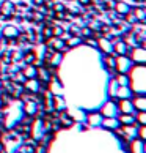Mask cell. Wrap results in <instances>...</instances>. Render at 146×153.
Here are the masks:
<instances>
[{
  "label": "cell",
  "instance_id": "obj_21",
  "mask_svg": "<svg viewBox=\"0 0 146 153\" xmlns=\"http://www.w3.org/2000/svg\"><path fill=\"white\" fill-rule=\"evenodd\" d=\"M134 117H135V123H138L140 126H146V114H145V111H138Z\"/></svg>",
  "mask_w": 146,
  "mask_h": 153
},
{
  "label": "cell",
  "instance_id": "obj_1",
  "mask_svg": "<svg viewBox=\"0 0 146 153\" xmlns=\"http://www.w3.org/2000/svg\"><path fill=\"white\" fill-rule=\"evenodd\" d=\"M132 66L134 63L127 55H116L115 57V71L118 74H127L132 70Z\"/></svg>",
  "mask_w": 146,
  "mask_h": 153
},
{
  "label": "cell",
  "instance_id": "obj_18",
  "mask_svg": "<svg viewBox=\"0 0 146 153\" xmlns=\"http://www.w3.org/2000/svg\"><path fill=\"white\" fill-rule=\"evenodd\" d=\"M102 125H104L105 128L112 129V131H115V129H118V128L121 126L116 117H107V118H105V120H102Z\"/></svg>",
  "mask_w": 146,
  "mask_h": 153
},
{
  "label": "cell",
  "instance_id": "obj_5",
  "mask_svg": "<svg viewBox=\"0 0 146 153\" xmlns=\"http://www.w3.org/2000/svg\"><path fill=\"white\" fill-rule=\"evenodd\" d=\"M118 114V106H116V100L113 101H109V103H105L102 111H101V115L102 117H116Z\"/></svg>",
  "mask_w": 146,
  "mask_h": 153
},
{
  "label": "cell",
  "instance_id": "obj_17",
  "mask_svg": "<svg viewBox=\"0 0 146 153\" xmlns=\"http://www.w3.org/2000/svg\"><path fill=\"white\" fill-rule=\"evenodd\" d=\"M65 43H66V48H68V49H72V48L80 46V44L83 43V38L80 35H71L68 38V41H65Z\"/></svg>",
  "mask_w": 146,
  "mask_h": 153
},
{
  "label": "cell",
  "instance_id": "obj_26",
  "mask_svg": "<svg viewBox=\"0 0 146 153\" xmlns=\"http://www.w3.org/2000/svg\"><path fill=\"white\" fill-rule=\"evenodd\" d=\"M44 14L43 13H33V22H43Z\"/></svg>",
  "mask_w": 146,
  "mask_h": 153
},
{
  "label": "cell",
  "instance_id": "obj_25",
  "mask_svg": "<svg viewBox=\"0 0 146 153\" xmlns=\"http://www.w3.org/2000/svg\"><path fill=\"white\" fill-rule=\"evenodd\" d=\"M41 33H43V36L46 38V41L54 36V35H52V27H47V25H46V27H44V29L41 30Z\"/></svg>",
  "mask_w": 146,
  "mask_h": 153
},
{
  "label": "cell",
  "instance_id": "obj_12",
  "mask_svg": "<svg viewBox=\"0 0 146 153\" xmlns=\"http://www.w3.org/2000/svg\"><path fill=\"white\" fill-rule=\"evenodd\" d=\"M132 106H134V109H135L137 112H138V111H146V98H145V95L134 96Z\"/></svg>",
  "mask_w": 146,
  "mask_h": 153
},
{
  "label": "cell",
  "instance_id": "obj_27",
  "mask_svg": "<svg viewBox=\"0 0 146 153\" xmlns=\"http://www.w3.org/2000/svg\"><path fill=\"white\" fill-rule=\"evenodd\" d=\"M77 2L80 7H90V5H93V0H77Z\"/></svg>",
  "mask_w": 146,
  "mask_h": 153
},
{
  "label": "cell",
  "instance_id": "obj_10",
  "mask_svg": "<svg viewBox=\"0 0 146 153\" xmlns=\"http://www.w3.org/2000/svg\"><path fill=\"white\" fill-rule=\"evenodd\" d=\"M52 104H54V111H57V112H65L66 111V101L61 95H54L52 96Z\"/></svg>",
  "mask_w": 146,
  "mask_h": 153
},
{
  "label": "cell",
  "instance_id": "obj_9",
  "mask_svg": "<svg viewBox=\"0 0 146 153\" xmlns=\"http://www.w3.org/2000/svg\"><path fill=\"white\" fill-rule=\"evenodd\" d=\"M129 49H131V48H129L123 39H118V41L113 43V54L115 55H127Z\"/></svg>",
  "mask_w": 146,
  "mask_h": 153
},
{
  "label": "cell",
  "instance_id": "obj_4",
  "mask_svg": "<svg viewBox=\"0 0 146 153\" xmlns=\"http://www.w3.org/2000/svg\"><path fill=\"white\" fill-rule=\"evenodd\" d=\"M96 48H98L104 55L113 54V41H112V39H109V38H105V36H102V38L98 39V41H96Z\"/></svg>",
  "mask_w": 146,
  "mask_h": 153
},
{
  "label": "cell",
  "instance_id": "obj_3",
  "mask_svg": "<svg viewBox=\"0 0 146 153\" xmlns=\"http://www.w3.org/2000/svg\"><path fill=\"white\" fill-rule=\"evenodd\" d=\"M14 11H16V5L11 0H3L0 3V16L5 19H13L14 18Z\"/></svg>",
  "mask_w": 146,
  "mask_h": 153
},
{
  "label": "cell",
  "instance_id": "obj_28",
  "mask_svg": "<svg viewBox=\"0 0 146 153\" xmlns=\"http://www.w3.org/2000/svg\"><path fill=\"white\" fill-rule=\"evenodd\" d=\"M44 2H46V0H33V3H35L36 7H43Z\"/></svg>",
  "mask_w": 146,
  "mask_h": 153
},
{
  "label": "cell",
  "instance_id": "obj_20",
  "mask_svg": "<svg viewBox=\"0 0 146 153\" xmlns=\"http://www.w3.org/2000/svg\"><path fill=\"white\" fill-rule=\"evenodd\" d=\"M115 81H116L118 85H123V87L131 85V81H129V76H127V74H118Z\"/></svg>",
  "mask_w": 146,
  "mask_h": 153
},
{
  "label": "cell",
  "instance_id": "obj_13",
  "mask_svg": "<svg viewBox=\"0 0 146 153\" xmlns=\"http://www.w3.org/2000/svg\"><path fill=\"white\" fill-rule=\"evenodd\" d=\"M131 153H145V140L132 139L131 140Z\"/></svg>",
  "mask_w": 146,
  "mask_h": 153
},
{
  "label": "cell",
  "instance_id": "obj_15",
  "mask_svg": "<svg viewBox=\"0 0 146 153\" xmlns=\"http://www.w3.org/2000/svg\"><path fill=\"white\" fill-rule=\"evenodd\" d=\"M87 120L91 126H101L102 125V115H101V112H91V114H88Z\"/></svg>",
  "mask_w": 146,
  "mask_h": 153
},
{
  "label": "cell",
  "instance_id": "obj_14",
  "mask_svg": "<svg viewBox=\"0 0 146 153\" xmlns=\"http://www.w3.org/2000/svg\"><path fill=\"white\" fill-rule=\"evenodd\" d=\"M116 95H118V98H121V100H131L132 98V95L134 92L131 90V87H123V85H118V90H116Z\"/></svg>",
  "mask_w": 146,
  "mask_h": 153
},
{
  "label": "cell",
  "instance_id": "obj_23",
  "mask_svg": "<svg viewBox=\"0 0 146 153\" xmlns=\"http://www.w3.org/2000/svg\"><path fill=\"white\" fill-rule=\"evenodd\" d=\"M52 35H54V36H58V38H63L65 29H63L61 25H52Z\"/></svg>",
  "mask_w": 146,
  "mask_h": 153
},
{
  "label": "cell",
  "instance_id": "obj_19",
  "mask_svg": "<svg viewBox=\"0 0 146 153\" xmlns=\"http://www.w3.org/2000/svg\"><path fill=\"white\" fill-rule=\"evenodd\" d=\"M22 74L25 76V79H36V66L35 65H27L22 70Z\"/></svg>",
  "mask_w": 146,
  "mask_h": 153
},
{
  "label": "cell",
  "instance_id": "obj_2",
  "mask_svg": "<svg viewBox=\"0 0 146 153\" xmlns=\"http://www.w3.org/2000/svg\"><path fill=\"white\" fill-rule=\"evenodd\" d=\"M129 55H131L132 63H137L138 66H143L146 63V49L142 46H134L129 49Z\"/></svg>",
  "mask_w": 146,
  "mask_h": 153
},
{
  "label": "cell",
  "instance_id": "obj_16",
  "mask_svg": "<svg viewBox=\"0 0 146 153\" xmlns=\"http://www.w3.org/2000/svg\"><path fill=\"white\" fill-rule=\"evenodd\" d=\"M118 122L121 126H129V125H135V117L134 114H121L118 117Z\"/></svg>",
  "mask_w": 146,
  "mask_h": 153
},
{
  "label": "cell",
  "instance_id": "obj_6",
  "mask_svg": "<svg viewBox=\"0 0 146 153\" xmlns=\"http://www.w3.org/2000/svg\"><path fill=\"white\" fill-rule=\"evenodd\" d=\"M113 11L116 13V16H120V18L123 19V16L131 11V5H129L127 2H123V0H116L115 5H113Z\"/></svg>",
  "mask_w": 146,
  "mask_h": 153
},
{
  "label": "cell",
  "instance_id": "obj_7",
  "mask_svg": "<svg viewBox=\"0 0 146 153\" xmlns=\"http://www.w3.org/2000/svg\"><path fill=\"white\" fill-rule=\"evenodd\" d=\"M19 36V29L16 25H5L2 29V38L5 39H16Z\"/></svg>",
  "mask_w": 146,
  "mask_h": 153
},
{
  "label": "cell",
  "instance_id": "obj_11",
  "mask_svg": "<svg viewBox=\"0 0 146 153\" xmlns=\"http://www.w3.org/2000/svg\"><path fill=\"white\" fill-rule=\"evenodd\" d=\"M132 14L135 16V19L138 24H145L146 22V10L145 7H135V8H131Z\"/></svg>",
  "mask_w": 146,
  "mask_h": 153
},
{
  "label": "cell",
  "instance_id": "obj_22",
  "mask_svg": "<svg viewBox=\"0 0 146 153\" xmlns=\"http://www.w3.org/2000/svg\"><path fill=\"white\" fill-rule=\"evenodd\" d=\"M104 63L109 70H115V55L113 54H109V55H104Z\"/></svg>",
  "mask_w": 146,
  "mask_h": 153
},
{
  "label": "cell",
  "instance_id": "obj_24",
  "mask_svg": "<svg viewBox=\"0 0 146 153\" xmlns=\"http://www.w3.org/2000/svg\"><path fill=\"white\" fill-rule=\"evenodd\" d=\"M52 10L57 11V13H63L66 10V7H65V3H61V2H55V3H52Z\"/></svg>",
  "mask_w": 146,
  "mask_h": 153
},
{
  "label": "cell",
  "instance_id": "obj_8",
  "mask_svg": "<svg viewBox=\"0 0 146 153\" xmlns=\"http://www.w3.org/2000/svg\"><path fill=\"white\" fill-rule=\"evenodd\" d=\"M116 106H118V112H121V114H134L135 112L131 100H121Z\"/></svg>",
  "mask_w": 146,
  "mask_h": 153
}]
</instances>
